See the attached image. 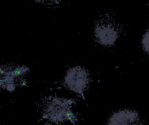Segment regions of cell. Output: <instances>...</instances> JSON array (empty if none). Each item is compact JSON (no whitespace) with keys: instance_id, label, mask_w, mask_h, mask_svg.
Here are the masks:
<instances>
[{"instance_id":"6da1fadb","label":"cell","mask_w":149,"mask_h":125,"mask_svg":"<svg viewBox=\"0 0 149 125\" xmlns=\"http://www.w3.org/2000/svg\"><path fill=\"white\" fill-rule=\"evenodd\" d=\"M73 100L56 96L44 97L39 103L42 118L47 124L59 125L67 120L77 122V116L72 110Z\"/></svg>"},{"instance_id":"7a4b0ae2","label":"cell","mask_w":149,"mask_h":125,"mask_svg":"<svg viewBox=\"0 0 149 125\" xmlns=\"http://www.w3.org/2000/svg\"><path fill=\"white\" fill-rule=\"evenodd\" d=\"M95 38L102 45L109 46L113 45L118 37V31L113 23L104 16L99 19L94 29Z\"/></svg>"},{"instance_id":"3957f363","label":"cell","mask_w":149,"mask_h":125,"mask_svg":"<svg viewBox=\"0 0 149 125\" xmlns=\"http://www.w3.org/2000/svg\"><path fill=\"white\" fill-rule=\"evenodd\" d=\"M89 80L88 71L81 66H77L68 71L64 79V83L69 90L82 93L87 87Z\"/></svg>"},{"instance_id":"277c9868","label":"cell","mask_w":149,"mask_h":125,"mask_svg":"<svg viewBox=\"0 0 149 125\" xmlns=\"http://www.w3.org/2000/svg\"><path fill=\"white\" fill-rule=\"evenodd\" d=\"M107 125H144V123L137 112L125 110L114 113Z\"/></svg>"},{"instance_id":"5b68a950","label":"cell","mask_w":149,"mask_h":125,"mask_svg":"<svg viewBox=\"0 0 149 125\" xmlns=\"http://www.w3.org/2000/svg\"><path fill=\"white\" fill-rule=\"evenodd\" d=\"M28 70V68L26 67H19L12 71H10V76H12L14 78L17 77L26 72Z\"/></svg>"},{"instance_id":"8992f818","label":"cell","mask_w":149,"mask_h":125,"mask_svg":"<svg viewBox=\"0 0 149 125\" xmlns=\"http://www.w3.org/2000/svg\"><path fill=\"white\" fill-rule=\"evenodd\" d=\"M142 44L144 49L149 54V30L147 31L144 35Z\"/></svg>"},{"instance_id":"52a82bcc","label":"cell","mask_w":149,"mask_h":125,"mask_svg":"<svg viewBox=\"0 0 149 125\" xmlns=\"http://www.w3.org/2000/svg\"><path fill=\"white\" fill-rule=\"evenodd\" d=\"M5 82L9 84V83H14V78L11 76H5L4 79Z\"/></svg>"},{"instance_id":"ba28073f","label":"cell","mask_w":149,"mask_h":125,"mask_svg":"<svg viewBox=\"0 0 149 125\" xmlns=\"http://www.w3.org/2000/svg\"><path fill=\"white\" fill-rule=\"evenodd\" d=\"M15 86L14 83H9L7 85V89L9 91H13L15 90Z\"/></svg>"},{"instance_id":"9c48e42d","label":"cell","mask_w":149,"mask_h":125,"mask_svg":"<svg viewBox=\"0 0 149 125\" xmlns=\"http://www.w3.org/2000/svg\"><path fill=\"white\" fill-rule=\"evenodd\" d=\"M5 71L3 69L0 68V75H4L5 74Z\"/></svg>"},{"instance_id":"30bf717a","label":"cell","mask_w":149,"mask_h":125,"mask_svg":"<svg viewBox=\"0 0 149 125\" xmlns=\"http://www.w3.org/2000/svg\"><path fill=\"white\" fill-rule=\"evenodd\" d=\"M5 83V81H4V79H0V86L2 85L3 84Z\"/></svg>"},{"instance_id":"8fae6325","label":"cell","mask_w":149,"mask_h":125,"mask_svg":"<svg viewBox=\"0 0 149 125\" xmlns=\"http://www.w3.org/2000/svg\"><path fill=\"white\" fill-rule=\"evenodd\" d=\"M26 84V81H24L23 82H22V85L25 86Z\"/></svg>"}]
</instances>
